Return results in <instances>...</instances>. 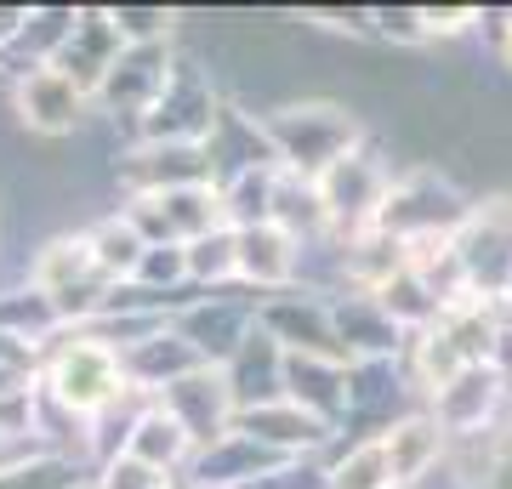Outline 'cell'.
<instances>
[{"mask_svg":"<svg viewBox=\"0 0 512 489\" xmlns=\"http://www.w3.org/2000/svg\"><path fill=\"white\" fill-rule=\"evenodd\" d=\"M274 228H279V234H291L296 245H313V239L330 234L319 182L296 177V171H279V182H274Z\"/></svg>","mask_w":512,"mask_h":489,"instance_id":"27","label":"cell"},{"mask_svg":"<svg viewBox=\"0 0 512 489\" xmlns=\"http://www.w3.org/2000/svg\"><path fill=\"white\" fill-rule=\"evenodd\" d=\"M274 467H285V455L262 450V444L245 438V433H228V438H217V444L194 450V461H188L183 478L194 489H245V484H256L262 472H274Z\"/></svg>","mask_w":512,"mask_h":489,"instance_id":"23","label":"cell"},{"mask_svg":"<svg viewBox=\"0 0 512 489\" xmlns=\"http://www.w3.org/2000/svg\"><path fill=\"white\" fill-rule=\"evenodd\" d=\"M421 29H427V46L461 40L478 29V6H421Z\"/></svg>","mask_w":512,"mask_h":489,"instance_id":"37","label":"cell"},{"mask_svg":"<svg viewBox=\"0 0 512 489\" xmlns=\"http://www.w3.org/2000/svg\"><path fill=\"white\" fill-rule=\"evenodd\" d=\"M370 40H387L399 52H421L427 46L421 6H370Z\"/></svg>","mask_w":512,"mask_h":489,"instance_id":"36","label":"cell"},{"mask_svg":"<svg viewBox=\"0 0 512 489\" xmlns=\"http://www.w3.org/2000/svg\"><path fill=\"white\" fill-rule=\"evenodd\" d=\"M86 234V245H92V262H97V273L109 279V285H126L131 273H137V262H143V239H137V228H131L120 211H103L97 222H86L80 228Z\"/></svg>","mask_w":512,"mask_h":489,"instance_id":"29","label":"cell"},{"mask_svg":"<svg viewBox=\"0 0 512 489\" xmlns=\"http://www.w3.org/2000/svg\"><path fill=\"white\" fill-rule=\"evenodd\" d=\"M302 18L325 35H348V40H370V6H308Z\"/></svg>","mask_w":512,"mask_h":489,"instance_id":"38","label":"cell"},{"mask_svg":"<svg viewBox=\"0 0 512 489\" xmlns=\"http://www.w3.org/2000/svg\"><path fill=\"white\" fill-rule=\"evenodd\" d=\"M234 433L256 438L262 450L285 455V461H313V455L330 450V427L313 421L308 410H296L291 399H274V404H256V410H239L234 416Z\"/></svg>","mask_w":512,"mask_h":489,"instance_id":"16","label":"cell"},{"mask_svg":"<svg viewBox=\"0 0 512 489\" xmlns=\"http://www.w3.org/2000/svg\"><path fill=\"white\" fill-rule=\"evenodd\" d=\"M410 410H421V393L404 370V359L348 364V416H342L336 438H382Z\"/></svg>","mask_w":512,"mask_h":489,"instance_id":"7","label":"cell"},{"mask_svg":"<svg viewBox=\"0 0 512 489\" xmlns=\"http://www.w3.org/2000/svg\"><path fill=\"white\" fill-rule=\"evenodd\" d=\"M0 80H6V63H0Z\"/></svg>","mask_w":512,"mask_h":489,"instance_id":"42","label":"cell"},{"mask_svg":"<svg viewBox=\"0 0 512 489\" xmlns=\"http://www.w3.org/2000/svg\"><path fill=\"white\" fill-rule=\"evenodd\" d=\"M274 182H279V165H256V171H239V177L217 182L222 222H228L234 234L274 222Z\"/></svg>","mask_w":512,"mask_h":489,"instance_id":"28","label":"cell"},{"mask_svg":"<svg viewBox=\"0 0 512 489\" xmlns=\"http://www.w3.org/2000/svg\"><path fill=\"white\" fill-rule=\"evenodd\" d=\"M35 387L80 421H97V416H109V410L137 399L126 387L120 353H114L92 325H80V330L63 325L52 342L40 347L35 353Z\"/></svg>","mask_w":512,"mask_h":489,"instance_id":"1","label":"cell"},{"mask_svg":"<svg viewBox=\"0 0 512 489\" xmlns=\"http://www.w3.org/2000/svg\"><path fill=\"white\" fill-rule=\"evenodd\" d=\"M319 461H325V489H393V472L376 438H330Z\"/></svg>","mask_w":512,"mask_h":489,"instance_id":"26","label":"cell"},{"mask_svg":"<svg viewBox=\"0 0 512 489\" xmlns=\"http://www.w3.org/2000/svg\"><path fill=\"white\" fill-rule=\"evenodd\" d=\"M473 211V194L461 188V177L439 160H410L399 165V177L387 188L376 228L393 234L399 245H421V239H450Z\"/></svg>","mask_w":512,"mask_h":489,"instance_id":"3","label":"cell"},{"mask_svg":"<svg viewBox=\"0 0 512 489\" xmlns=\"http://www.w3.org/2000/svg\"><path fill=\"white\" fill-rule=\"evenodd\" d=\"M0 245H6V228H0Z\"/></svg>","mask_w":512,"mask_h":489,"instance_id":"43","label":"cell"},{"mask_svg":"<svg viewBox=\"0 0 512 489\" xmlns=\"http://www.w3.org/2000/svg\"><path fill=\"white\" fill-rule=\"evenodd\" d=\"M188 251V285L211 296V290H239L234 285V228H217V234L183 245Z\"/></svg>","mask_w":512,"mask_h":489,"instance_id":"32","label":"cell"},{"mask_svg":"<svg viewBox=\"0 0 512 489\" xmlns=\"http://www.w3.org/2000/svg\"><path fill=\"white\" fill-rule=\"evenodd\" d=\"M92 478V472L80 467V461H63V455H18L12 467H0V489H80Z\"/></svg>","mask_w":512,"mask_h":489,"instance_id":"33","label":"cell"},{"mask_svg":"<svg viewBox=\"0 0 512 489\" xmlns=\"http://www.w3.org/2000/svg\"><path fill=\"white\" fill-rule=\"evenodd\" d=\"M495 57H501V63L512 69V23H507V40H501V52H495Z\"/></svg>","mask_w":512,"mask_h":489,"instance_id":"41","label":"cell"},{"mask_svg":"<svg viewBox=\"0 0 512 489\" xmlns=\"http://www.w3.org/2000/svg\"><path fill=\"white\" fill-rule=\"evenodd\" d=\"M222 103H228V97H222V86H217V69H211L194 46L177 40L171 80H165L160 103L131 126V143H205Z\"/></svg>","mask_w":512,"mask_h":489,"instance_id":"4","label":"cell"},{"mask_svg":"<svg viewBox=\"0 0 512 489\" xmlns=\"http://www.w3.org/2000/svg\"><path fill=\"white\" fill-rule=\"evenodd\" d=\"M382 455H387V472H393V489H416L421 478H433L450 455V438L439 433V421L427 410H410L404 421H393L382 438Z\"/></svg>","mask_w":512,"mask_h":489,"instance_id":"21","label":"cell"},{"mask_svg":"<svg viewBox=\"0 0 512 489\" xmlns=\"http://www.w3.org/2000/svg\"><path fill=\"white\" fill-rule=\"evenodd\" d=\"M177 478L160 467H148V461H137L131 450L109 455V461H97L92 478H86V489H171Z\"/></svg>","mask_w":512,"mask_h":489,"instance_id":"35","label":"cell"},{"mask_svg":"<svg viewBox=\"0 0 512 489\" xmlns=\"http://www.w3.org/2000/svg\"><path fill=\"white\" fill-rule=\"evenodd\" d=\"M86 114H92V97L80 86H69L52 63L12 74V120L35 143H69V137H80Z\"/></svg>","mask_w":512,"mask_h":489,"instance_id":"9","label":"cell"},{"mask_svg":"<svg viewBox=\"0 0 512 489\" xmlns=\"http://www.w3.org/2000/svg\"><path fill=\"white\" fill-rule=\"evenodd\" d=\"M256 330L274 336L279 353H319V359H348L336 347V325H330V302L308 296V290H279L256 302Z\"/></svg>","mask_w":512,"mask_h":489,"instance_id":"13","label":"cell"},{"mask_svg":"<svg viewBox=\"0 0 512 489\" xmlns=\"http://www.w3.org/2000/svg\"><path fill=\"white\" fill-rule=\"evenodd\" d=\"M393 177H399V165H393V148L376 137V131H365V143L348 148L342 160L330 165L325 177H319V200H325V217H330V234H365V228H376V217H382V200L387 188H393Z\"/></svg>","mask_w":512,"mask_h":489,"instance_id":"5","label":"cell"},{"mask_svg":"<svg viewBox=\"0 0 512 489\" xmlns=\"http://www.w3.org/2000/svg\"><path fill=\"white\" fill-rule=\"evenodd\" d=\"M23 29H29V6H0V63L12 57V46L23 40Z\"/></svg>","mask_w":512,"mask_h":489,"instance_id":"39","label":"cell"},{"mask_svg":"<svg viewBox=\"0 0 512 489\" xmlns=\"http://www.w3.org/2000/svg\"><path fill=\"white\" fill-rule=\"evenodd\" d=\"M376 302H382V313L404 330V336H421V330H427V325L444 313V302L433 296V285H427V279H421L410 262H404V268L393 273L382 290H376Z\"/></svg>","mask_w":512,"mask_h":489,"instance_id":"31","label":"cell"},{"mask_svg":"<svg viewBox=\"0 0 512 489\" xmlns=\"http://www.w3.org/2000/svg\"><path fill=\"white\" fill-rule=\"evenodd\" d=\"M29 450H35V444H23V438H12L6 427H0V467H12V461H18V455H29Z\"/></svg>","mask_w":512,"mask_h":489,"instance_id":"40","label":"cell"},{"mask_svg":"<svg viewBox=\"0 0 512 489\" xmlns=\"http://www.w3.org/2000/svg\"><path fill=\"white\" fill-rule=\"evenodd\" d=\"M57 330H63V325H57L52 302H46L35 285L0 290V336H6V342H18V347H29V353H40Z\"/></svg>","mask_w":512,"mask_h":489,"instance_id":"30","label":"cell"},{"mask_svg":"<svg viewBox=\"0 0 512 489\" xmlns=\"http://www.w3.org/2000/svg\"><path fill=\"white\" fill-rule=\"evenodd\" d=\"M262 131H268V143H274V160L279 171H296V177L319 182L330 165L342 160L348 148L365 143V114L342 103V97H291V103H279V109L256 114Z\"/></svg>","mask_w":512,"mask_h":489,"instance_id":"2","label":"cell"},{"mask_svg":"<svg viewBox=\"0 0 512 489\" xmlns=\"http://www.w3.org/2000/svg\"><path fill=\"white\" fill-rule=\"evenodd\" d=\"M222 381L234 393V410H256V404L285 399V353H279V342L262 336V330H251L239 342L234 359L222 364Z\"/></svg>","mask_w":512,"mask_h":489,"instance_id":"24","label":"cell"},{"mask_svg":"<svg viewBox=\"0 0 512 489\" xmlns=\"http://www.w3.org/2000/svg\"><path fill=\"white\" fill-rule=\"evenodd\" d=\"M109 23L120 29V46H154V40H177L183 12L177 6H109Z\"/></svg>","mask_w":512,"mask_h":489,"instance_id":"34","label":"cell"},{"mask_svg":"<svg viewBox=\"0 0 512 489\" xmlns=\"http://www.w3.org/2000/svg\"><path fill=\"white\" fill-rule=\"evenodd\" d=\"M421 410L439 421V433L450 438V444H467V438H484L495 421L512 410V387L501 381L495 364H473V370L450 376L444 387H433V393L421 399Z\"/></svg>","mask_w":512,"mask_h":489,"instance_id":"8","label":"cell"},{"mask_svg":"<svg viewBox=\"0 0 512 489\" xmlns=\"http://www.w3.org/2000/svg\"><path fill=\"white\" fill-rule=\"evenodd\" d=\"M120 370H126V387L137 399H160L171 381H183L188 370H200V353L171 325H160V330H148V336L120 347Z\"/></svg>","mask_w":512,"mask_h":489,"instance_id":"19","label":"cell"},{"mask_svg":"<svg viewBox=\"0 0 512 489\" xmlns=\"http://www.w3.org/2000/svg\"><path fill=\"white\" fill-rule=\"evenodd\" d=\"M296 245L291 234H279L274 222H262V228H245L234 234V285L245 296H279V290L296 285Z\"/></svg>","mask_w":512,"mask_h":489,"instance_id":"17","label":"cell"},{"mask_svg":"<svg viewBox=\"0 0 512 489\" xmlns=\"http://www.w3.org/2000/svg\"><path fill=\"white\" fill-rule=\"evenodd\" d=\"M171 63H177V40L126 46V52L114 57L109 80L97 86L92 109H103V120H126V126H137V120L160 103L165 80H171Z\"/></svg>","mask_w":512,"mask_h":489,"instance_id":"11","label":"cell"},{"mask_svg":"<svg viewBox=\"0 0 512 489\" xmlns=\"http://www.w3.org/2000/svg\"><path fill=\"white\" fill-rule=\"evenodd\" d=\"M200 182H217L205 143H126V148H114V188H120V200L171 194V188H200Z\"/></svg>","mask_w":512,"mask_h":489,"instance_id":"10","label":"cell"},{"mask_svg":"<svg viewBox=\"0 0 512 489\" xmlns=\"http://www.w3.org/2000/svg\"><path fill=\"white\" fill-rule=\"evenodd\" d=\"M285 399L325 421L330 433L348 416V359H319V353H285Z\"/></svg>","mask_w":512,"mask_h":489,"instance_id":"20","label":"cell"},{"mask_svg":"<svg viewBox=\"0 0 512 489\" xmlns=\"http://www.w3.org/2000/svg\"><path fill=\"white\" fill-rule=\"evenodd\" d=\"M154 404H160L165 416H171L188 438H194V450L217 444V438H228V433H234V416H239L228 381H222V370H211V364L188 370L183 381H171Z\"/></svg>","mask_w":512,"mask_h":489,"instance_id":"14","label":"cell"},{"mask_svg":"<svg viewBox=\"0 0 512 489\" xmlns=\"http://www.w3.org/2000/svg\"><path fill=\"white\" fill-rule=\"evenodd\" d=\"M120 52L126 46H120V29L109 23V6H74V23H69V35H63V46L52 52V69L69 86H80L86 97H97V86L109 80Z\"/></svg>","mask_w":512,"mask_h":489,"instance_id":"15","label":"cell"},{"mask_svg":"<svg viewBox=\"0 0 512 489\" xmlns=\"http://www.w3.org/2000/svg\"><path fill=\"white\" fill-rule=\"evenodd\" d=\"M205 154H211V171L217 182L239 177V171H256V165H279L274 160V143H268V131L256 120L245 103H222L217 120H211V137H205Z\"/></svg>","mask_w":512,"mask_h":489,"instance_id":"22","label":"cell"},{"mask_svg":"<svg viewBox=\"0 0 512 489\" xmlns=\"http://www.w3.org/2000/svg\"><path fill=\"white\" fill-rule=\"evenodd\" d=\"M171 330L200 353V364L222 370L239 353V342L256 330V296H228V290L194 296V302H183L171 313Z\"/></svg>","mask_w":512,"mask_h":489,"instance_id":"12","label":"cell"},{"mask_svg":"<svg viewBox=\"0 0 512 489\" xmlns=\"http://www.w3.org/2000/svg\"><path fill=\"white\" fill-rule=\"evenodd\" d=\"M126 450L137 455V461H148V467H160V472H171V478H183L188 461H194V438H188L177 421L165 416L154 399H143V410H137V421H131Z\"/></svg>","mask_w":512,"mask_h":489,"instance_id":"25","label":"cell"},{"mask_svg":"<svg viewBox=\"0 0 512 489\" xmlns=\"http://www.w3.org/2000/svg\"><path fill=\"white\" fill-rule=\"evenodd\" d=\"M461 285L473 302H501L512 290V188H495L473 200L467 222L450 234Z\"/></svg>","mask_w":512,"mask_h":489,"instance_id":"6","label":"cell"},{"mask_svg":"<svg viewBox=\"0 0 512 489\" xmlns=\"http://www.w3.org/2000/svg\"><path fill=\"white\" fill-rule=\"evenodd\" d=\"M80 489H86V484H80Z\"/></svg>","mask_w":512,"mask_h":489,"instance_id":"44","label":"cell"},{"mask_svg":"<svg viewBox=\"0 0 512 489\" xmlns=\"http://www.w3.org/2000/svg\"><path fill=\"white\" fill-rule=\"evenodd\" d=\"M330 325H336V347L348 353V364L404 359V342H410V336L382 313V302H376V296H359V290H348V296L330 302Z\"/></svg>","mask_w":512,"mask_h":489,"instance_id":"18","label":"cell"}]
</instances>
